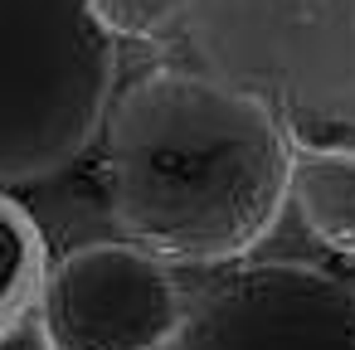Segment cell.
<instances>
[{
	"instance_id": "1",
	"label": "cell",
	"mask_w": 355,
	"mask_h": 350,
	"mask_svg": "<svg viewBox=\"0 0 355 350\" xmlns=\"http://www.w3.org/2000/svg\"><path fill=\"white\" fill-rule=\"evenodd\" d=\"M292 132L253 93L190 69H151L112 98L103 195L117 229L180 263H234L292 200Z\"/></svg>"
},
{
	"instance_id": "2",
	"label": "cell",
	"mask_w": 355,
	"mask_h": 350,
	"mask_svg": "<svg viewBox=\"0 0 355 350\" xmlns=\"http://www.w3.org/2000/svg\"><path fill=\"white\" fill-rule=\"evenodd\" d=\"M117 35L93 0H0V190L69 170L107 127Z\"/></svg>"
},
{
	"instance_id": "3",
	"label": "cell",
	"mask_w": 355,
	"mask_h": 350,
	"mask_svg": "<svg viewBox=\"0 0 355 350\" xmlns=\"http://www.w3.org/2000/svg\"><path fill=\"white\" fill-rule=\"evenodd\" d=\"M200 64L306 132H355V0H190Z\"/></svg>"
},
{
	"instance_id": "4",
	"label": "cell",
	"mask_w": 355,
	"mask_h": 350,
	"mask_svg": "<svg viewBox=\"0 0 355 350\" xmlns=\"http://www.w3.org/2000/svg\"><path fill=\"white\" fill-rule=\"evenodd\" d=\"M166 350H355V282L311 263H248L185 311Z\"/></svg>"
},
{
	"instance_id": "5",
	"label": "cell",
	"mask_w": 355,
	"mask_h": 350,
	"mask_svg": "<svg viewBox=\"0 0 355 350\" xmlns=\"http://www.w3.org/2000/svg\"><path fill=\"white\" fill-rule=\"evenodd\" d=\"M40 316L54 350H166L185 326V301L161 253L83 243L49 263Z\"/></svg>"
},
{
	"instance_id": "6",
	"label": "cell",
	"mask_w": 355,
	"mask_h": 350,
	"mask_svg": "<svg viewBox=\"0 0 355 350\" xmlns=\"http://www.w3.org/2000/svg\"><path fill=\"white\" fill-rule=\"evenodd\" d=\"M292 204L326 248L355 258V146H302L292 161Z\"/></svg>"
},
{
	"instance_id": "7",
	"label": "cell",
	"mask_w": 355,
	"mask_h": 350,
	"mask_svg": "<svg viewBox=\"0 0 355 350\" xmlns=\"http://www.w3.org/2000/svg\"><path fill=\"white\" fill-rule=\"evenodd\" d=\"M44 277H49V253L35 219L0 190V321L35 311Z\"/></svg>"
},
{
	"instance_id": "8",
	"label": "cell",
	"mask_w": 355,
	"mask_h": 350,
	"mask_svg": "<svg viewBox=\"0 0 355 350\" xmlns=\"http://www.w3.org/2000/svg\"><path fill=\"white\" fill-rule=\"evenodd\" d=\"M98 20L117 40H166L171 30H185L190 0H93Z\"/></svg>"
},
{
	"instance_id": "9",
	"label": "cell",
	"mask_w": 355,
	"mask_h": 350,
	"mask_svg": "<svg viewBox=\"0 0 355 350\" xmlns=\"http://www.w3.org/2000/svg\"><path fill=\"white\" fill-rule=\"evenodd\" d=\"M0 350H54L40 306L25 311V316H15V321H0Z\"/></svg>"
}]
</instances>
